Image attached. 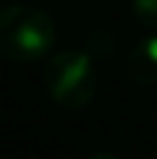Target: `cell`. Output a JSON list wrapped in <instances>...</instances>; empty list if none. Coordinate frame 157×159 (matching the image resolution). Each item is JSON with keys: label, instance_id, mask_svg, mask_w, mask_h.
<instances>
[{"label": "cell", "instance_id": "cell-1", "mask_svg": "<svg viewBox=\"0 0 157 159\" xmlns=\"http://www.w3.org/2000/svg\"><path fill=\"white\" fill-rule=\"evenodd\" d=\"M56 42V23L32 5H7L0 9V56L30 62L44 58Z\"/></svg>", "mask_w": 157, "mask_h": 159}, {"label": "cell", "instance_id": "cell-2", "mask_svg": "<svg viewBox=\"0 0 157 159\" xmlns=\"http://www.w3.org/2000/svg\"><path fill=\"white\" fill-rule=\"evenodd\" d=\"M46 90L65 108H83L97 90L93 56L85 51H62L53 56L46 65Z\"/></svg>", "mask_w": 157, "mask_h": 159}, {"label": "cell", "instance_id": "cell-3", "mask_svg": "<svg viewBox=\"0 0 157 159\" xmlns=\"http://www.w3.org/2000/svg\"><path fill=\"white\" fill-rule=\"evenodd\" d=\"M129 72L132 79L148 83V81L157 79V37L141 42L129 56Z\"/></svg>", "mask_w": 157, "mask_h": 159}, {"label": "cell", "instance_id": "cell-4", "mask_svg": "<svg viewBox=\"0 0 157 159\" xmlns=\"http://www.w3.org/2000/svg\"><path fill=\"white\" fill-rule=\"evenodd\" d=\"M134 12L141 23L157 25V0H134Z\"/></svg>", "mask_w": 157, "mask_h": 159}, {"label": "cell", "instance_id": "cell-5", "mask_svg": "<svg viewBox=\"0 0 157 159\" xmlns=\"http://www.w3.org/2000/svg\"><path fill=\"white\" fill-rule=\"evenodd\" d=\"M90 159H113L111 155H106V152H97V155H93Z\"/></svg>", "mask_w": 157, "mask_h": 159}]
</instances>
